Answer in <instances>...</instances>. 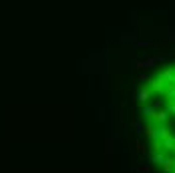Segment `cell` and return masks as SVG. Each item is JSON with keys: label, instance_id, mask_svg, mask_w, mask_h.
<instances>
[{"label": "cell", "instance_id": "5b68a950", "mask_svg": "<svg viewBox=\"0 0 175 173\" xmlns=\"http://www.w3.org/2000/svg\"><path fill=\"white\" fill-rule=\"evenodd\" d=\"M167 115H169V113H165V111H159V113L153 115V119H155L157 123H165V121H167Z\"/></svg>", "mask_w": 175, "mask_h": 173}, {"label": "cell", "instance_id": "52a82bcc", "mask_svg": "<svg viewBox=\"0 0 175 173\" xmlns=\"http://www.w3.org/2000/svg\"><path fill=\"white\" fill-rule=\"evenodd\" d=\"M133 129H135L137 133H141L143 131V125H141V123H133Z\"/></svg>", "mask_w": 175, "mask_h": 173}, {"label": "cell", "instance_id": "277c9868", "mask_svg": "<svg viewBox=\"0 0 175 173\" xmlns=\"http://www.w3.org/2000/svg\"><path fill=\"white\" fill-rule=\"evenodd\" d=\"M167 159V157L165 155H163V153L161 151H157V153H153V163L155 165H163V161H165Z\"/></svg>", "mask_w": 175, "mask_h": 173}, {"label": "cell", "instance_id": "8992f818", "mask_svg": "<svg viewBox=\"0 0 175 173\" xmlns=\"http://www.w3.org/2000/svg\"><path fill=\"white\" fill-rule=\"evenodd\" d=\"M135 149H137L139 153H141V155H143V153H147V147L141 143V141H137V143H135Z\"/></svg>", "mask_w": 175, "mask_h": 173}, {"label": "cell", "instance_id": "6da1fadb", "mask_svg": "<svg viewBox=\"0 0 175 173\" xmlns=\"http://www.w3.org/2000/svg\"><path fill=\"white\" fill-rule=\"evenodd\" d=\"M151 91H159V93H165V83L167 80L165 79H161V76H159V79H153L151 80Z\"/></svg>", "mask_w": 175, "mask_h": 173}, {"label": "cell", "instance_id": "7a4b0ae2", "mask_svg": "<svg viewBox=\"0 0 175 173\" xmlns=\"http://www.w3.org/2000/svg\"><path fill=\"white\" fill-rule=\"evenodd\" d=\"M149 95H151V89H139L137 99H139L141 103H147V101H149Z\"/></svg>", "mask_w": 175, "mask_h": 173}, {"label": "cell", "instance_id": "3957f363", "mask_svg": "<svg viewBox=\"0 0 175 173\" xmlns=\"http://www.w3.org/2000/svg\"><path fill=\"white\" fill-rule=\"evenodd\" d=\"M173 167H175V159H169V157H167V159L163 161V173H171Z\"/></svg>", "mask_w": 175, "mask_h": 173}]
</instances>
